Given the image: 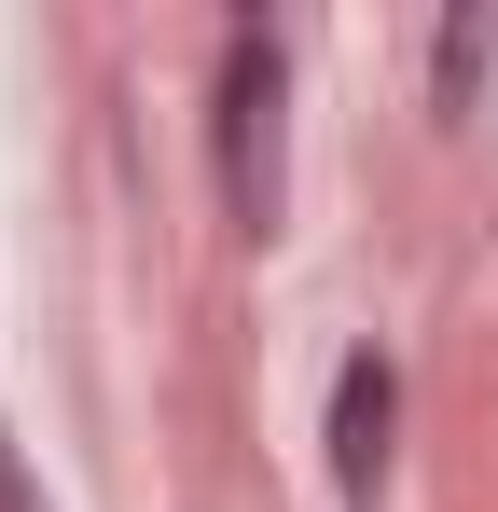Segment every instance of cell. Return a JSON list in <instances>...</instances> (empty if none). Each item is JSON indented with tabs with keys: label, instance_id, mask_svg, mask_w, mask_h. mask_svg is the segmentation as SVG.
<instances>
[{
	"label": "cell",
	"instance_id": "6da1fadb",
	"mask_svg": "<svg viewBox=\"0 0 498 512\" xmlns=\"http://www.w3.org/2000/svg\"><path fill=\"white\" fill-rule=\"evenodd\" d=\"M291 42L263 28V14H236L222 28V84H208V153H222V208H236L249 236H277V180H291Z\"/></svg>",
	"mask_w": 498,
	"mask_h": 512
},
{
	"label": "cell",
	"instance_id": "7a4b0ae2",
	"mask_svg": "<svg viewBox=\"0 0 498 512\" xmlns=\"http://www.w3.org/2000/svg\"><path fill=\"white\" fill-rule=\"evenodd\" d=\"M388 429H402V374H388V346H346V374H332V485H346V499L388 485Z\"/></svg>",
	"mask_w": 498,
	"mask_h": 512
},
{
	"label": "cell",
	"instance_id": "3957f363",
	"mask_svg": "<svg viewBox=\"0 0 498 512\" xmlns=\"http://www.w3.org/2000/svg\"><path fill=\"white\" fill-rule=\"evenodd\" d=\"M498 70V14H443V42H429V84H443V111H471Z\"/></svg>",
	"mask_w": 498,
	"mask_h": 512
},
{
	"label": "cell",
	"instance_id": "277c9868",
	"mask_svg": "<svg viewBox=\"0 0 498 512\" xmlns=\"http://www.w3.org/2000/svg\"><path fill=\"white\" fill-rule=\"evenodd\" d=\"M0 512H42V485H28V457L0 443Z\"/></svg>",
	"mask_w": 498,
	"mask_h": 512
}]
</instances>
